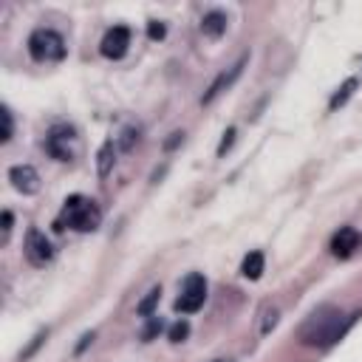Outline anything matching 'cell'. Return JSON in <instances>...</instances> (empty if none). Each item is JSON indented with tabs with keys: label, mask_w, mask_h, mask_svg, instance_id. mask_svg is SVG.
<instances>
[{
	"label": "cell",
	"mask_w": 362,
	"mask_h": 362,
	"mask_svg": "<svg viewBox=\"0 0 362 362\" xmlns=\"http://www.w3.org/2000/svg\"><path fill=\"white\" fill-rule=\"evenodd\" d=\"M74 144H76V130L68 124H57L51 127V133L45 136V150L57 158V161H71L74 158Z\"/></svg>",
	"instance_id": "obj_4"
},
{
	"label": "cell",
	"mask_w": 362,
	"mask_h": 362,
	"mask_svg": "<svg viewBox=\"0 0 362 362\" xmlns=\"http://www.w3.org/2000/svg\"><path fill=\"white\" fill-rule=\"evenodd\" d=\"M113 156H116L113 141H105V144H102V150H99V156H96V158H99V175H102V178L110 173V167H113V161H116Z\"/></svg>",
	"instance_id": "obj_13"
},
{
	"label": "cell",
	"mask_w": 362,
	"mask_h": 362,
	"mask_svg": "<svg viewBox=\"0 0 362 362\" xmlns=\"http://www.w3.org/2000/svg\"><path fill=\"white\" fill-rule=\"evenodd\" d=\"M99 223H102L99 206L90 198H85V195H71V198H65L62 215L57 218L54 229L62 232L65 226H71L76 232H93V229H99Z\"/></svg>",
	"instance_id": "obj_1"
},
{
	"label": "cell",
	"mask_w": 362,
	"mask_h": 362,
	"mask_svg": "<svg viewBox=\"0 0 362 362\" xmlns=\"http://www.w3.org/2000/svg\"><path fill=\"white\" fill-rule=\"evenodd\" d=\"M204 300H206V280H204L201 274H189V277L184 280L181 297L175 300V311L192 314V311H198V308L204 305Z\"/></svg>",
	"instance_id": "obj_5"
},
{
	"label": "cell",
	"mask_w": 362,
	"mask_h": 362,
	"mask_svg": "<svg viewBox=\"0 0 362 362\" xmlns=\"http://www.w3.org/2000/svg\"><path fill=\"white\" fill-rule=\"evenodd\" d=\"M240 272H243V277H249V280H257V277L263 274V252H249V255L243 257V266H240Z\"/></svg>",
	"instance_id": "obj_12"
},
{
	"label": "cell",
	"mask_w": 362,
	"mask_h": 362,
	"mask_svg": "<svg viewBox=\"0 0 362 362\" xmlns=\"http://www.w3.org/2000/svg\"><path fill=\"white\" fill-rule=\"evenodd\" d=\"M8 232H11V212L6 209V212H3V240L8 238Z\"/></svg>",
	"instance_id": "obj_22"
},
{
	"label": "cell",
	"mask_w": 362,
	"mask_h": 362,
	"mask_svg": "<svg viewBox=\"0 0 362 362\" xmlns=\"http://www.w3.org/2000/svg\"><path fill=\"white\" fill-rule=\"evenodd\" d=\"M28 54L37 62H57L65 57V40L54 28H37L28 37Z\"/></svg>",
	"instance_id": "obj_3"
},
{
	"label": "cell",
	"mask_w": 362,
	"mask_h": 362,
	"mask_svg": "<svg viewBox=\"0 0 362 362\" xmlns=\"http://www.w3.org/2000/svg\"><path fill=\"white\" fill-rule=\"evenodd\" d=\"M161 325H164V322H161V317H150L147 328L141 331V339H144V342H147V339H153V337H156V334L161 331Z\"/></svg>",
	"instance_id": "obj_18"
},
{
	"label": "cell",
	"mask_w": 362,
	"mask_h": 362,
	"mask_svg": "<svg viewBox=\"0 0 362 362\" xmlns=\"http://www.w3.org/2000/svg\"><path fill=\"white\" fill-rule=\"evenodd\" d=\"M181 139H184V133H173V139H167V141H164V147H167V150H173V147H175Z\"/></svg>",
	"instance_id": "obj_23"
},
{
	"label": "cell",
	"mask_w": 362,
	"mask_h": 362,
	"mask_svg": "<svg viewBox=\"0 0 362 362\" xmlns=\"http://www.w3.org/2000/svg\"><path fill=\"white\" fill-rule=\"evenodd\" d=\"M232 141H235V127H229V130L223 133V139H221V144H218V156H223V153L232 147Z\"/></svg>",
	"instance_id": "obj_20"
},
{
	"label": "cell",
	"mask_w": 362,
	"mask_h": 362,
	"mask_svg": "<svg viewBox=\"0 0 362 362\" xmlns=\"http://www.w3.org/2000/svg\"><path fill=\"white\" fill-rule=\"evenodd\" d=\"M356 85H359L356 79H345V85H342V88H339V90H337V93L331 96V102H328V107H331V110H337L339 105H345V102L351 99V93H354V88H356Z\"/></svg>",
	"instance_id": "obj_15"
},
{
	"label": "cell",
	"mask_w": 362,
	"mask_h": 362,
	"mask_svg": "<svg viewBox=\"0 0 362 362\" xmlns=\"http://www.w3.org/2000/svg\"><path fill=\"white\" fill-rule=\"evenodd\" d=\"M189 334V322L187 320H178L173 328H170V342H184Z\"/></svg>",
	"instance_id": "obj_16"
},
{
	"label": "cell",
	"mask_w": 362,
	"mask_h": 362,
	"mask_svg": "<svg viewBox=\"0 0 362 362\" xmlns=\"http://www.w3.org/2000/svg\"><path fill=\"white\" fill-rule=\"evenodd\" d=\"M348 322H351V317L342 322V314H339V311L325 308V311H320V314H314V317L308 320V325L303 328V342H305V345H320V348H325V345H331L334 339L342 337V331H345Z\"/></svg>",
	"instance_id": "obj_2"
},
{
	"label": "cell",
	"mask_w": 362,
	"mask_h": 362,
	"mask_svg": "<svg viewBox=\"0 0 362 362\" xmlns=\"http://www.w3.org/2000/svg\"><path fill=\"white\" fill-rule=\"evenodd\" d=\"M0 119H3V136H0V141H8V139H11V130H14L11 110H8V107H3V110H0Z\"/></svg>",
	"instance_id": "obj_17"
},
{
	"label": "cell",
	"mask_w": 362,
	"mask_h": 362,
	"mask_svg": "<svg viewBox=\"0 0 362 362\" xmlns=\"http://www.w3.org/2000/svg\"><path fill=\"white\" fill-rule=\"evenodd\" d=\"M8 181H11L14 189L23 192V195L40 192V173H37L31 164H14V167L8 170Z\"/></svg>",
	"instance_id": "obj_8"
},
{
	"label": "cell",
	"mask_w": 362,
	"mask_h": 362,
	"mask_svg": "<svg viewBox=\"0 0 362 362\" xmlns=\"http://www.w3.org/2000/svg\"><path fill=\"white\" fill-rule=\"evenodd\" d=\"M127 45H130V28L127 25H113L102 40V54L107 59H122L127 54Z\"/></svg>",
	"instance_id": "obj_7"
},
{
	"label": "cell",
	"mask_w": 362,
	"mask_h": 362,
	"mask_svg": "<svg viewBox=\"0 0 362 362\" xmlns=\"http://www.w3.org/2000/svg\"><path fill=\"white\" fill-rule=\"evenodd\" d=\"M246 59H249V57L243 54V57H240V59H238V62H235V65H232L229 71H223V74H221V76H218V79H215V82L209 85V90H206V93L201 96V102H204V105H209V102H212V99H215V96H218L221 90H226V88H229V85H232V82H235V79L240 76V71H243Z\"/></svg>",
	"instance_id": "obj_9"
},
{
	"label": "cell",
	"mask_w": 362,
	"mask_h": 362,
	"mask_svg": "<svg viewBox=\"0 0 362 362\" xmlns=\"http://www.w3.org/2000/svg\"><path fill=\"white\" fill-rule=\"evenodd\" d=\"M356 246H359V232H356L354 226H342V229L331 238V252H334L337 257H348Z\"/></svg>",
	"instance_id": "obj_10"
},
{
	"label": "cell",
	"mask_w": 362,
	"mask_h": 362,
	"mask_svg": "<svg viewBox=\"0 0 362 362\" xmlns=\"http://www.w3.org/2000/svg\"><path fill=\"white\" fill-rule=\"evenodd\" d=\"M23 255H25V260L31 266H45L54 257V246L40 229H28L25 232V243H23Z\"/></svg>",
	"instance_id": "obj_6"
},
{
	"label": "cell",
	"mask_w": 362,
	"mask_h": 362,
	"mask_svg": "<svg viewBox=\"0 0 362 362\" xmlns=\"http://www.w3.org/2000/svg\"><path fill=\"white\" fill-rule=\"evenodd\" d=\"M164 34H167L164 23H158V20H150V23H147V37H150V40H161Z\"/></svg>",
	"instance_id": "obj_19"
},
{
	"label": "cell",
	"mask_w": 362,
	"mask_h": 362,
	"mask_svg": "<svg viewBox=\"0 0 362 362\" xmlns=\"http://www.w3.org/2000/svg\"><path fill=\"white\" fill-rule=\"evenodd\" d=\"M201 31H204L206 37L218 40V37L226 31V14H223V11H209V14H204V20H201Z\"/></svg>",
	"instance_id": "obj_11"
},
{
	"label": "cell",
	"mask_w": 362,
	"mask_h": 362,
	"mask_svg": "<svg viewBox=\"0 0 362 362\" xmlns=\"http://www.w3.org/2000/svg\"><path fill=\"white\" fill-rule=\"evenodd\" d=\"M158 300H161V286H153V288L147 291V297L136 305V311H139L141 317H153V308L158 305Z\"/></svg>",
	"instance_id": "obj_14"
},
{
	"label": "cell",
	"mask_w": 362,
	"mask_h": 362,
	"mask_svg": "<svg viewBox=\"0 0 362 362\" xmlns=\"http://www.w3.org/2000/svg\"><path fill=\"white\" fill-rule=\"evenodd\" d=\"M122 136H124V139H122V141H119V144H122V150H130V147H133V141H136V139H139V133H136V130H133V127H127V130H124V133H122Z\"/></svg>",
	"instance_id": "obj_21"
}]
</instances>
